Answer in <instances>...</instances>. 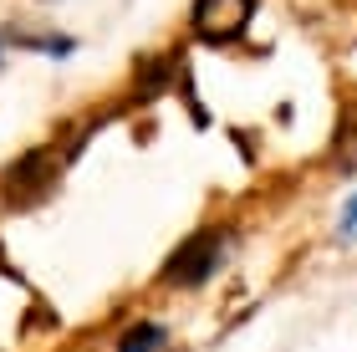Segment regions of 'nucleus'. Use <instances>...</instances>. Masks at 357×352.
Masks as SVG:
<instances>
[{
  "label": "nucleus",
  "instance_id": "obj_6",
  "mask_svg": "<svg viewBox=\"0 0 357 352\" xmlns=\"http://www.w3.org/2000/svg\"><path fill=\"white\" fill-rule=\"evenodd\" d=\"M342 235H357V199L347 204V220H342Z\"/></svg>",
  "mask_w": 357,
  "mask_h": 352
},
{
  "label": "nucleus",
  "instance_id": "obj_3",
  "mask_svg": "<svg viewBox=\"0 0 357 352\" xmlns=\"http://www.w3.org/2000/svg\"><path fill=\"white\" fill-rule=\"evenodd\" d=\"M250 15H255V0H194L189 6V31L204 46H230V41L245 36Z\"/></svg>",
  "mask_w": 357,
  "mask_h": 352
},
{
  "label": "nucleus",
  "instance_id": "obj_5",
  "mask_svg": "<svg viewBox=\"0 0 357 352\" xmlns=\"http://www.w3.org/2000/svg\"><path fill=\"white\" fill-rule=\"evenodd\" d=\"M158 342H164V332H158L153 322H143V327H133V332L123 337V352H153Z\"/></svg>",
  "mask_w": 357,
  "mask_h": 352
},
{
  "label": "nucleus",
  "instance_id": "obj_2",
  "mask_svg": "<svg viewBox=\"0 0 357 352\" xmlns=\"http://www.w3.org/2000/svg\"><path fill=\"white\" fill-rule=\"evenodd\" d=\"M225 250H230L225 230H194L189 240H178V250L164 261V281L169 286H204L225 266Z\"/></svg>",
  "mask_w": 357,
  "mask_h": 352
},
{
  "label": "nucleus",
  "instance_id": "obj_4",
  "mask_svg": "<svg viewBox=\"0 0 357 352\" xmlns=\"http://www.w3.org/2000/svg\"><path fill=\"white\" fill-rule=\"evenodd\" d=\"M332 164L337 174H357V98L337 113V133H332Z\"/></svg>",
  "mask_w": 357,
  "mask_h": 352
},
{
  "label": "nucleus",
  "instance_id": "obj_1",
  "mask_svg": "<svg viewBox=\"0 0 357 352\" xmlns=\"http://www.w3.org/2000/svg\"><path fill=\"white\" fill-rule=\"evenodd\" d=\"M56 184H61V158L52 148H26L0 174V199H6L15 215H26V210H36V204L52 199Z\"/></svg>",
  "mask_w": 357,
  "mask_h": 352
}]
</instances>
